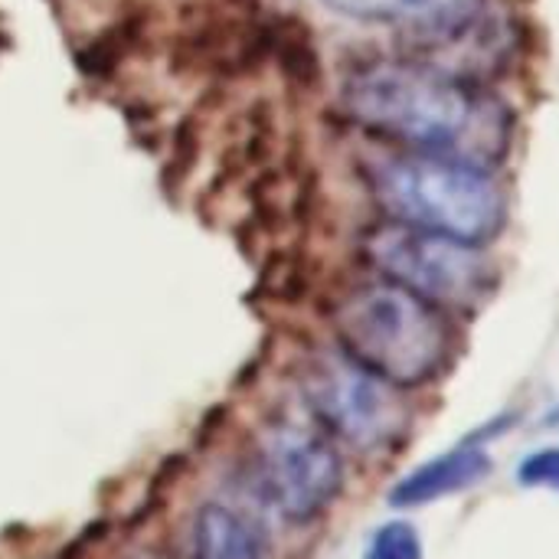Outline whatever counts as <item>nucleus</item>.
<instances>
[{
	"instance_id": "nucleus-9",
	"label": "nucleus",
	"mask_w": 559,
	"mask_h": 559,
	"mask_svg": "<svg viewBox=\"0 0 559 559\" xmlns=\"http://www.w3.org/2000/svg\"><path fill=\"white\" fill-rule=\"evenodd\" d=\"M360 559H426V544L413 521L393 518L370 531Z\"/></svg>"
},
{
	"instance_id": "nucleus-11",
	"label": "nucleus",
	"mask_w": 559,
	"mask_h": 559,
	"mask_svg": "<svg viewBox=\"0 0 559 559\" xmlns=\"http://www.w3.org/2000/svg\"><path fill=\"white\" fill-rule=\"evenodd\" d=\"M514 478L527 491H550V495H559V445H544V449L527 452L518 462Z\"/></svg>"
},
{
	"instance_id": "nucleus-6",
	"label": "nucleus",
	"mask_w": 559,
	"mask_h": 559,
	"mask_svg": "<svg viewBox=\"0 0 559 559\" xmlns=\"http://www.w3.org/2000/svg\"><path fill=\"white\" fill-rule=\"evenodd\" d=\"M255 485L282 521L308 527L344 495V449L305 413V406L298 413H278L255 439Z\"/></svg>"
},
{
	"instance_id": "nucleus-3",
	"label": "nucleus",
	"mask_w": 559,
	"mask_h": 559,
	"mask_svg": "<svg viewBox=\"0 0 559 559\" xmlns=\"http://www.w3.org/2000/svg\"><path fill=\"white\" fill-rule=\"evenodd\" d=\"M367 183L386 219L481 249L504 233L511 216L495 170L455 157L409 151L377 157Z\"/></svg>"
},
{
	"instance_id": "nucleus-5",
	"label": "nucleus",
	"mask_w": 559,
	"mask_h": 559,
	"mask_svg": "<svg viewBox=\"0 0 559 559\" xmlns=\"http://www.w3.org/2000/svg\"><path fill=\"white\" fill-rule=\"evenodd\" d=\"M373 275L419 295L445 314L478 311L498 288V265L481 246L383 219L364 236Z\"/></svg>"
},
{
	"instance_id": "nucleus-4",
	"label": "nucleus",
	"mask_w": 559,
	"mask_h": 559,
	"mask_svg": "<svg viewBox=\"0 0 559 559\" xmlns=\"http://www.w3.org/2000/svg\"><path fill=\"white\" fill-rule=\"evenodd\" d=\"M305 413L344 449L364 459L390 455L413 429L406 393L380 380L341 347L314 350L298 377Z\"/></svg>"
},
{
	"instance_id": "nucleus-10",
	"label": "nucleus",
	"mask_w": 559,
	"mask_h": 559,
	"mask_svg": "<svg viewBox=\"0 0 559 559\" xmlns=\"http://www.w3.org/2000/svg\"><path fill=\"white\" fill-rule=\"evenodd\" d=\"M334 13L360 23H393V26H409L413 16L419 13L423 0H321Z\"/></svg>"
},
{
	"instance_id": "nucleus-7",
	"label": "nucleus",
	"mask_w": 559,
	"mask_h": 559,
	"mask_svg": "<svg viewBox=\"0 0 559 559\" xmlns=\"http://www.w3.org/2000/svg\"><path fill=\"white\" fill-rule=\"evenodd\" d=\"M495 472V459L488 452V445L481 442H459L449 452H439L429 462H419L416 468H409L406 475H400L386 495L390 508L396 511H416V508H429L439 504L445 498L465 495L478 485H485Z\"/></svg>"
},
{
	"instance_id": "nucleus-8",
	"label": "nucleus",
	"mask_w": 559,
	"mask_h": 559,
	"mask_svg": "<svg viewBox=\"0 0 559 559\" xmlns=\"http://www.w3.org/2000/svg\"><path fill=\"white\" fill-rule=\"evenodd\" d=\"M193 559H265L255 514L233 501H206L193 518Z\"/></svg>"
},
{
	"instance_id": "nucleus-1",
	"label": "nucleus",
	"mask_w": 559,
	"mask_h": 559,
	"mask_svg": "<svg viewBox=\"0 0 559 559\" xmlns=\"http://www.w3.org/2000/svg\"><path fill=\"white\" fill-rule=\"evenodd\" d=\"M364 131L409 151L495 170L508 151V111L475 79L429 59H370L341 85Z\"/></svg>"
},
{
	"instance_id": "nucleus-2",
	"label": "nucleus",
	"mask_w": 559,
	"mask_h": 559,
	"mask_svg": "<svg viewBox=\"0 0 559 559\" xmlns=\"http://www.w3.org/2000/svg\"><path fill=\"white\" fill-rule=\"evenodd\" d=\"M331 328L350 360L403 393L442 380L459 354L452 314L380 275L337 295Z\"/></svg>"
}]
</instances>
